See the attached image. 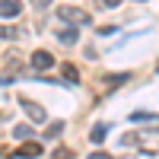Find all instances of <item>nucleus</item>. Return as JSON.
Returning a JSON list of instances; mask_svg holds the SVG:
<instances>
[{
    "label": "nucleus",
    "mask_w": 159,
    "mask_h": 159,
    "mask_svg": "<svg viewBox=\"0 0 159 159\" xmlns=\"http://www.w3.org/2000/svg\"><path fill=\"white\" fill-rule=\"evenodd\" d=\"M57 19L70 22V25H86L89 22V16H86L83 10H76V7H57Z\"/></svg>",
    "instance_id": "nucleus-1"
},
{
    "label": "nucleus",
    "mask_w": 159,
    "mask_h": 159,
    "mask_svg": "<svg viewBox=\"0 0 159 159\" xmlns=\"http://www.w3.org/2000/svg\"><path fill=\"white\" fill-rule=\"evenodd\" d=\"M19 105L25 108V115L32 118V124H45V118H48V115H45V108H42L38 102H32V99H25V96H22V99H19Z\"/></svg>",
    "instance_id": "nucleus-2"
},
{
    "label": "nucleus",
    "mask_w": 159,
    "mask_h": 159,
    "mask_svg": "<svg viewBox=\"0 0 159 159\" xmlns=\"http://www.w3.org/2000/svg\"><path fill=\"white\" fill-rule=\"evenodd\" d=\"M124 143H127V147H134V143H159V127H153V130H140V134H127Z\"/></svg>",
    "instance_id": "nucleus-3"
},
{
    "label": "nucleus",
    "mask_w": 159,
    "mask_h": 159,
    "mask_svg": "<svg viewBox=\"0 0 159 159\" xmlns=\"http://www.w3.org/2000/svg\"><path fill=\"white\" fill-rule=\"evenodd\" d=\"M29 64H32V70H51V67H54V57H51L48 51H35Z\"/></svg>",
    "instance_id": "nucleus-4"
},
{
    "label": "nucleus",
    "mask_w": 159,
    "mask_h": 159,
    "mask_svg": "<svg viewBox=\"0 0 159 159\" xmlns=\"http://www.w3.org/2000/svg\"><path fill=\"white\" fill-rule=\"evenodd\" d=\"M45 153V147H42V143H22V147L16 150V156H22V159H38V156H42Z\"/></svg>",
    "instance_id": "nucleus-5"
},
{
    "label": "nucleus",
    "mask_w": 159,
    "mask_h": 159,
    "mask_svg": "<svg viewBox=\"0 0 159 159\" xmlns=\"http://www.w3.org/2000/svg\"><path fill=\"white\" fill-rule=\"evenodd\" d=\"M22 10V3L19 0H0V16H7V19H13L16 13Z\"/></svg>",
    "instance_id": "nucleus-6"
},
{
    "label": "nucleus",
    "mask_w": 159,
    "mask_h": 159,
    "mask_svg": "<svg viewBox=\"0 0 159 159\" xmlns=\"http://www.w3.org/2000/svg\"><path fill=\"white\" fill-rule=\"evenodd\" d=\"M57 42L73 45V42H76V25H70V29H61V32H57Z\"/></svg>",
    "instance_id": "nucleus-7"
},
{
    "label": "nucleus",
    "mask_w": 159,
    "mask_h": 159,
    "mask_svg": "<svg viewBox=\"0 0 159 159\" xmlns=\"http://www.w3.org/2000/svg\"><path fill=\"white\" fill-rule=\"evenodd\" d=\"M159 115H153V111H134L130 115V121H137V124H147V121H156Z\"/></svg>",
    "instance_id": "nucleus-8"
},
{
    "label": "nucleus",
    "mask_w": 159,
    "mask_h": 159,
    "mask_svg": "<svg viewBox=\"0 0 159 159\" xmlns=\"http://www.w3.org/2000/svg\"><path fill=\"white\" fill-rule=\"evenodd\" d=\"M13 137H16V140H25V137H32V124H19L16 130H13Z\"/></svg>",
    "instance_id": "nucleus-9"
},
{
    "label": "nucleus",
    "mask_w": 159,
    "mask_h": 159,
    "mask_svg": "<svg viewBox=\"0 0 159 159\" xmlns=\"http://www.w3.org/2000/svg\"><path fill=\"white\" fill-rule=\"evenodd\" d=\"M105 134H108V127H105V124H96V127H92V143H102Z\"/></svg>",
    "instance_id": "nucleus-10"
},
{
    "label": "nucleus",
    "mask_w": 159,
    "mask_h": 159,
    "mask_svg": "<svg viewBox=\"0 0 159 159\" xmlns=\"http://www.w3.org/2000/svg\"><path fill=\"white\" fill-rule=\"evenodd\" d=\"M64 76H67V83H76V80H80V70L73 67V64H64Z\"/></svg>",
    "instance_id": "nucleus-11"
},
{
    "label": "nucleus",
    "mask_w": 159,
    "mask_h": 159,
    "mask_svg": "<svg viewBox=\"0 0 159 159\" xmlns=\"http://www.w3.org/2000/svg\"><path fill=\"white\" fill-rule=\"evenodd\" d=\"M0 38H3V42H10V38H19V32L10 29V25H0Z\"/></svg>",
    "instance_id": "nucleus-12"
},
{
    "label": "nucleus",
    "mask_w": 159,
    "mask_h": 159,
    "mask_svg": "<svg viewBox=\"0 0 159 159\" xmlns=\"http://www.w3.org/2000/svg\"><path fill=\"white\" fill-rule=\"evenodd\" d=\"M61 130H64V124H61V121H57V124H48V130H45V137L51 140V137H57Z\"/></svg>",
    "instance_id": "nucleus-13"
},
{
    "label": "nucleus",
    "mask_w": 159,
    "mask_h": 159,
    "mask_svg": "<svg viewBox=\"0 0 159 159\" xmlns=\"http://www.w3.org/2000/svg\"><path fill=\"white\" fill-rule=\"evenodd\" d=\"M48 3H51V0H32V7H38V10H45Z\"/></svg>",
    "instance_id": "nucleus-14"
},
{
    "label": "nucleus",
    "mask_w": 159,
    "mask_h": 159,
    "mask_svg": "<svg viewBox=\"0 0 159 159\" xmlns=\"http://www.w3.org/2000/svg\"><path fill=\"white\" fill-rule=\"evenodd\" d=\"M51 159H70V153H67V150H61V153H54Z\"/></svg>",
    "instance_id": "nucleus-15"
},
{
    "label": "nucleus",
    "mask_w": 159,
    "mask_h": 159,
    "mask_svg": "<svg viewBox=\"0 0 159 159\" xmlns=\"http://www.w3.org/2000/svg\"><path fill=\"white\" fill-rule=\"evenodd\" d=\"M99 3H102V7H118L121 0H99Z\"/></svg>",
    "instance_id": "nucleus-16"
},
{
    "label": "nucleus",
    "mask_w": 159,
    "mask_h": 159,
    "mask_svg": "<svg viewBox=\"0 0 159 159\" xmlns=\"http://www.w3.org/2000/svg\"><path fill=\"white\" fill-rule=\"evenodd\" d=\"M89 159H111V156H108V153H92Z\"/></svg>",
    "instance_id": "nucleus-17"
}]
</instances>
